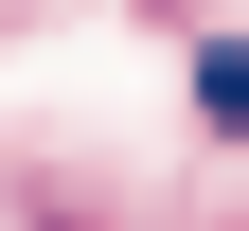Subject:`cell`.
I'll return each mask as SVG.
<instances>
[{
    "mask_svg": "<svg viewBox=\"0 0 249 231\" xmlns=\"http://www.w3.org/2000/svg\"><path fill=\"white\" fill-rule=\"evenodd\" d=\"M196 107H213V124H249V36H231V53H196Z\"/></svg>",
    "mask_w": 249,
    "mask_h": 231,
    "instance_id": "6da1fadb",
    "label": "cell"
}]
</instances>
